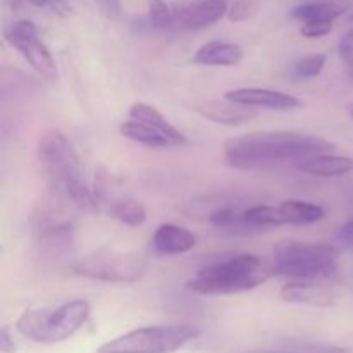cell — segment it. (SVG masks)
Returning <instances> with one entry per match:
<instances>
[{
    "label": "cell",
    "mask_w": 353,
    "mask_h": 353,
    "mask_svg": "<svg viewBox=\"0 0 353 353\" xmlns=\"http://www.w3.org/2000/svg\"><path fill=\"white\" fill-rule=\"evenodd\" d=\"M224 159L236 169H254L330 154L334 143L296 131H257L224 141Z\"/></svg>",
    "instance_id": "cell-1"
},
{
    "label": "cell",
    "mask_w": 353,
    "mask_h": 353,
    "mask_svg": "<svg viewBox=\"0 0 353 353\" xmlns=\"http://www.w3.org/2000/svg\"><path fill=\"white\" fill-rule=\"evenodd\" d=\"M38 157L59 193L79 210L99 212L100 205L85 179L81 159L62 131L45 130L40 133Z\"/></svg>",
    "instance_id": "cell-2"
},
{
    "label": "cell",
    "mask_w": 353,
    "mask_h": 353,
    "mask_svg": "<svg viewBox=\"0 0 353 353\" xmlns=\"http://www.w3.org/2000/svg\"><path fill=\"white\" fill-rule=\"evenodd\" d=\"M272 274V265L261 257L240 254L203 265L186 286L199 295H234L257 288Z\"/></svg>",
    "instance_id": "cell-3"
},
{
    "label": "cell",
    "mask_w": 353,
    "mask_h": 353,
    "mask_svg": "<svg viewBox=\"0 0 353 353\" xmlns=\"http://www.w3.org/2000/svg\"><path fill=\"white\" fill-rule=\"evenodd\" d=\"M90 316L85 300H72L59 307L28 309L17 319L16 327L23 336L37 343H59L71 338Z\"/></svg>",
    "instance_id": "cell-4"
},
{
    "label": "cell",
    "mask_w": 353,
    "mask_h": 353,
    "mask_svg": "<svg viewBox=\"0 0 353 353\" xmlns=\"http://www.w3.org/2000/svg\"><path fill=\"white\" fill-rule=\"evenodd\" d=\"M340 250L334 245L281 240L272 250V271L293 279H317L330 276L336 268Z\"/></svg>",
    "instance_id": "cell-5"
},
{
    "label": "cell",
    "mask_w": 353,
    "mask_h": 353,
    "mask_svg": "<svg viewBox=\"0 0 353 353\" xmlns=\"http://www.w3.org/2000/svg\"><path fill=\"white\" fill-rule=\"evenodd\" d=\"M147 261L143 255L133 250L99 248L72 262L74 274L88 279L116 285H131L140 281L147 272Z\"/></svg>",
    "instance_id": "cell-6"
},
{
    "label": "cell",
    "mask_w": 353,
    "mask_h": 353,
    "mask_svg": "<svg viewBox=\"0 0 353 353\" xmlns=\"http://www.w3.org/2000/svg\"><path fill=\"white\" fill-rule=\"evenodd\" d=\"M199 336L200 330L192 324L140 327L103 343L99 353H172Z\"/></svg>",
    "instance_id": "cell-7"
},
{
    "label": "cell",
    "mask_w": 353,
    "mask_h": 353,
    "mask_svg": "<svg viewBox=\"0 0 353 353\" xmlns=\"http://www.w3.org/2000/svg\"><path fill=\"white\" fill-rule=\"evenodd\" d=\"M6 40L26 59L28 64L40 76L50 79H57V64L54 55L50 54L47 45L41 41L37 26L30 19H19L10 24L6 30Z\"/></svg>",
    "instance_id": "cell-8"
},
{
    "label": "cell",
    "mask_w": 353,
    "mask_h": 353,
    "mask_svg": "<svg viewBox=\"0 0 353 353\" xmlns=\"http://www.w3.org/2000/svg\"><path fill=\"white\" fill-rule=\"evenodd\" d=\"M228 0H195L192 3H174V24L186 30H203L212 26L228 14Z\"/></svg>",
    "instance_id": "cell-9"
},
{
    "label": "cell",
    "mask_w": 353,
    "mask_h": 353,
    "mask_svg": "<svg viewBox=\"0 0 353 353\" xmlns=\"http://www.w3.org/2000/svg\"><path fill=\"white\" fill-rule=\"evenodd\" d=\"M224 99L231 102L241 103V105L254 107V109L268 110H293L302 107L296 97L290 93L278 92L271 88H236L224 93Z\"/></svg>",
    "instance_id": "cell-10"
},
{
    "label": "cell",
    "mask_w": 353,
    "mask_h": 353,
    "mask_svg": "<svg viewBox=\"0 0 353 353\" xmlns=\"http://www.w3.org/2000/svg\"><path fill=\"white\" fill-rule=\"evenodd\" d=\"M285 302L299 305L326 309L336 303V292L324 283H314V279H296L286 283L279 292Z\"/></svg>",
    "instance_id": "cell-11"
},
{
    "label": "cell",
    "mask_w": 353,
    "mask_h": 353,
    "mask_svg": "<svg viewBox=\"0 0 353 353\" xmlns=\"http://www.w3.org/2000/svg\"><path fill=\"white\" fill-rule=\"evenodd\" d=\"M196 112L205 119L212 121V123L228 124V126H240V124L248 123L257 116V110L254 107L241 105V103L231 102L226 99H224V102L209 100V102L200 103V105H196Z\"/></svg>",
    "instance_id": "cell-12"
},
{
    "label": "cell",
    "mask_w": 353,
    "mask_h": 353,
    "mask_svg": "<svg viewBox=\"0 0 353 353\" xmlns=\"http://www.w3.org/2000/svg\"><path fill=\"white\" fill-rule=\"evenodd\" d=\"M152 243L159 254L181 255L196 247V236L186 228L168 223L155 230Z\"/></svg>",
    "instance_id": "cell-13"
},
{
    "label": "cell",
    "mask_w": 353,
    "mask_h": 353,
    "mask_svg": "<svg viewBox=\"0 0 353 353\" xmlns=\"http://www.w3.org/2000/svg\"><path fill=\"white\" fill-rule=\"evenodd\" d=\"M296 168L302 172L312 176H323V178H334V176H345L353 172V157L331 154H317L312 157L302 159L296 162Z\"/></svg>",
    "instance_id": "cell-14"
},
{
    "label": "cell",
    "mask_w": 353,
    "mask_h": 353,
    "mask_svg": "<svg viewBox=\"0 0 353 353\" xmlns=\"http://www.w3.org/2000/svg\"><path fill=\"white\" fill-rule=\"evenodd\" d=\"M130 119L141 121V123L148 124V126L155 128L157 131H161L162 134L169 138V141L172 143V147H183L186 145V137L178 130L176 126H172L168 121V117L162 116V112H159L154 105L145 102H137L131 105L130 109Z\"/></svg>",
    "instance_id": "cell-15"
},
{
    "label": "cell",
    "mask_w": 353,
    "mask_h": 353,
    "mask_svg": "<svg viewBox=\"0 0 353 353\" xmlns=\"http://www.w3.org/2000/svg\"><path fill=\"white\" fill-rule=\"evenodd\" d=\"M193 61L202 65H236L243 61V48L231 41L214 40L202 45Z\"/></svg>",
    "instance_id": "cell-16"
},
{
    "label": "cell",
    "mask_w": 353,
    "mask_h": 353,
    "mask_svg": "<svg viewBox=\"0 0 353 353\" xmlns=\"http://www.w3.org/2000/svg\"><path fill=\"white\" fill-rule=\"evenodd\" d=\"M119 133L124 138L131 141H137V143L145 145V147L152 148H165L172 147V143L169 141V138L165 134H162L161 131H157L155 128L148 126V124L141 123V121L130 119L124 121L119 124Z\"/></svg>",
    "instance_id": "cell-17"
},
{
    "label": "cell",
    "mask_w": 353,
    "mask_h": 353,
    "mask_svg": "<svg viewBox=\"0 0 353 353\" xmlns=\"http://www.w3.org/2000/svg\"><path fill=\"white\" fill-rule=\"evenodd\" d=\"M286 224H312L326 216V210L321 205L303 200H285L279 203Z\"/></svg>",
    "instance_id": "cell-18"
},
{
    "label": "cell",
    "mask_w": 353,
    "mask_h": 353,
    "mask_svg": "<svg viewBox=\"0 0 353 353\" xmlns=\"http://www.w3.org/2000/svg\"><path fill=\"white\" fill-rule=\"evenodd\" d=\"M347 10V6L340 2H309L300 3L292 10V17L296 21H334Z\"/></svg>",
    "instance_id": "cell-19"
},
{
    "label": "cell",
    "mask_w": 353,
    "mask_h": 353,
    "mask_svg": "<svg viewBox=\"0 0 353 353\" xmlns=\"http://www.w3.org/2000/svg\"><path fill=\"white\" fill-rule=\"evenodd\" d=\"M209 223L214 224L217 230L230 231V233H250V231H257L247 219H245L243 212L233 209V207H219L214 212L209 214Z\"/></svg>",
    "instance_id": "cell-20"
},
{
    "label": "cell",
    "mask_w": 353,
    "mask_h": 353,
    "mask_svg": "<svg viewBox=\"0 0 353 353\" xmlns=\"http://www.w3.org/2000/svg\"><path fill=\"white\" fill-rule=\"evenodd\" d=\"M110 214L114 219L119 223L126 224V226L138 228L147 221V209L141 202L131 199H119L112 207H110Z\"/></svg>",
    "instance_id": "cell-21"
},
{
    "label": "cell",
    "mask_w": 353,
    "mask_h": 353,
    "mask_svg": "<svg viewBox=\"0 0 353 353\" xmlns=\"http://www.w3.org/2000/svg\"><path fill=\"white\" fill-rule=\"evenodd\" d=\"M243 216L255 230H264V228L283 226L286 224L279 207L272 205H254L243 210Z\"/></svg>",
    "instance_id": "cell-22"
},
{
    "label": "cell",
    "mask_w": 353,
    "mask_h": 353,
    "mask_svg": "<svg viewBox=\"0 0 353 353\" xmlns=\"http://www.w3.org/2000/svg\"><path fill=\"white\" fill-rule=\"evenodd\" d=\"M148 24L159 31L174 26L172 6H169L165 0H148Z\"/></svg>",
    "instance_id": "cell-23"
},
{
    "label": "cell",
    "mask_w": 353,
    "mask_h": 353,
    "mask_svg": "<svg viewBox=\"0 0 353 353\" xmlns=\"http://www.w3.org/2000/svg\"><path fill=\"white\" fill-rule=\"evenodd\" d=\"M327 55L326 54H310L305 55L303 59H300L295 65H293V72H295L296 78H316L323 72L324 65H326Z\"/></svg>",
    "instance_id": "cell-24"
},
{
    "label": "cell",
    "mask_w": 353,
    "mask_h": 353,
    "mask_svg": "<svg viewBox=\"0 0 353 353\" xmlns=\"http://www.w3.org/2000/svg\"><path fill=\"white\" fill-rule=\"evenodd\" d=\"M261 9V2L259 0H234L228 9V19L233 23H241V21H248L255 16Z\"/></svg>",
    "instance_id": "cell-25"
},
{
    "label": "cell",
    "mask_w": 353,
    "mask_h": 353,
    "mask_svg": "<svg viewBox=\"0 0 353 353\" xmlns=\"http://www.w3.org/2000/svg\"><path fill=\"white\" fill-rule=\"evenodd\" d=\"M333 21H307L300 28V34L305 38H323L333 31Z\"/></svg>",
    "instance_id": "cell-26"
},
{
    "label": "cell",
    "mask_w": 353,
    "mask_h": 353,
    "mask_svg": "<svg viewBox=\"0 0 353 353\" xmlns=\"http://www.w3.org/2000/svg\"><path fill=\"white\" fill-rule=\"evenodd\" d=\"M338 52H340L341 61L345 62L348 71L353 74V30L347 31V33L341 37L340 45H338Z\"/></svg>",
    "instance_id": "cell-27"
},
{
    "label": "cell",
    "mask_w": 353,
    "mask_h": 353,
    "mask_svg": "<svg viewBox=\"0 0 353 353\" xmlns=\"http://www.w3.org/2000/svg\"><path fill=\"white\" fill-rule=\"evenodd\" d=\"M0 352L2 353H16V343L10 338L9 330L6 326L0 330Z\"/></svg>",
    "instance_id": "cell-28"
},
{
    "label": "cell",
    "mask_w": 353,
    "mask_h": 353,
    "mask_svg": "<svg viewBox=\"0 0 353 353\" xmlns=\"http://www.w3.org/2000/svg\"><path fill=\"white\" fill-rule=\"evenodd\" d=\"M99 6L105 16H109V17L119 16L121 0H99Z\"/></svg>",
    "instance_id": "cell-29"
},
{
    "label": "cell",
    "mask_w": 353,
    "mask_h": 353,
    "mask_svg": "<svg viewBox=\"0 0 353 353\" xmlns=\"http://www.w3.org/2000/svg\"><path fill=\"white\" fill-rule=\"evenodd\" d=\"M48 7L59 16H69L71 14V6L65 0H48Z\"/></svg>",
    "instance_id": "cell-30"
},
{
    "label": "cell",
    "mask_w": 353,
    "mask_h": 353,
    "mask_svg": "<svg viewBox=\"0 0 353 353\" xmlns=\"http://www.w3.org/2000/svg\"><path fill=\"white\" fill-rule=\"evenodd\" d=\"M338 240L345 245H353V219L341 226L340 233H338Z\"/></svg>",
    "instance_id": "cell-31"
},
{
    "label": "cell",
    "mask_w": 353,
    "mask_h": 353,
    "mask_svg": "<svg viewBox=\"0 0 353 353\" xmlns=\"http://www.w3.org/2000/svg\"><path fill=\"white\" fill-rule=\"evenodd\" d=\"M250 353H302L299 348V343L288 345V347L276 348V350H261V352H250Z\"/></svg>",
    "instance_id": "cell-32"
},
{
    "label": "cell",
    "mask_w": 353,
    "mask_h": 353,
    "mask_svg": "<svg viewBox=\"0 0 353 353\" xmlns=\"http://www.w3.org/2000/svg\"><path fill=\"white\" fill-rule=\"evenodd\" d=\"M30 3H33L34 7H45L48 6V0H28Z\"/></svg>",
    "instance_id": "cell-33"
},
{
    "label": "cell",
    "mask_w": 353,
    "mask_h": 353,
    "mask_svg": "<svg viewBox=\"0 0 353 353\" xmlns=\"http://www.w3.org/2000/svg\"><path fill=\"white\" fill-rule=\"evenodd\" d=\"M347 110H348V116H350L352 119H353V102H352V103H348V105H347Z\"/></svg>",
    "instance_id": "cell-34"
}]
</instances>
